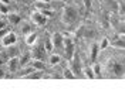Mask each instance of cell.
I'll use <instances>...</instances> for the list:
<instances>
[{
	"label": "cell",
	"mask_w": 125,
	"mask_h": 106,
	"mask_svg": "<svg viewBox=\"0 0 125 106\" xmlns=\"http://www.w3.org/2000/svg\"><path fill=\"white\" fill-rule=\"evenodd\" d=\"M0 43H1V45L6 47V48L16 45V43H17V34L13 33V31H7L3 37L0 38Z\"/></svg>",
	"instance_id": "cell-1"
},
{
	"label": "cell",
	"mask_w": 125,
	"mask_h": 106,
	"mask_svg": "<svg viewBox=\"0 0 125 106\" xmlns=\"http://www.w3.org/2000/svg\"><path fill=\"white\" fill-rule=\"evenodd\" d=\"M31 21L36 24L37 27H43V26H46L47 24V16L43 13V11H40V10H36V11H33L30 16Z\"/></svg>",
	"instance_id": "cell-2"
},
{
	"label": "cell",
	"mask_w": 125,
	"mask_h": 106,
	"mask_svg": "<svg viewBox=\"0 0 125 106\" xmlns=\"http://www.w3.org/2000/svg\"><path fill=\"white\" fill-rule=\"evenodd\" d=\"M77 18V10L71 6H67L62 10V21L64 23H73Z\"/></svg>",
	"instance_id": "cell-3"
},
{
	"label": "cell",
	"mask_w": 125,
	"mask_h": 106,
	"mask_svg": "<svg viewBox=\"0 0 125 106\" xmlns=\"http://www.w3.org/2000/svg\"><path fill=\"white\" fill-rule=\"evenodd\" d=\"M50 38H51V43H53V50H62V47H64V35L61 33H54Z\"/></svg>",
	"instance_id": "cell-4"
},
{
	"label": "cell",
	"mask_w": 125,
	"mask_h": 106,
	"mask_svg": "<svg viewBox=\"0 0 125 106\" xmlns=\"http://www.w3.org/2000/svg\"><path fill=\"white\" fill-rule=\"evenodd\" d=\"M7 23H9V26H19V24L23 21V18H21V16L20 14H17V13H9L7 14Z\"/></svg>",
	"instance_id": "cell-5"
},
{
	"label": "cell",
	"mask_w": 125,
	"mask_h": 106,
	"mask_svg": "<svg viewBox=\"0 0 125 106\" xmlns=\"http://www.w3.org/2000/svg\"><path fill=\"white\" fill-rule=\"evenodd\" d=\"M7 68H9V71L10 72H16L17 69L20 68V60H19V57H11L10 60H9V62H7Z\"/></svg>",
	"instance_id": "cell-6"
},
{
	"label": "cell",
	"mask_w": 125,
	"mask_h": 106,
	"mask_svg": "<svg viewBox=\"0 0 125 106\" xmlns=\"http://www.w3.org/2000/svg\"><path fill=\"white\" fill-rule=\"evenodd\" d=\"M37 40H39V37H37V34L34 33V31H31V33H29V34H26V45L29 47H33L37 44Z\"/></svg>",
	"instance_id": "cell-7"
},
{
	"label": "cell",
	"mask_w": 125,
	"mask_h": 106,
	"mask_svg": "<svg viewBox=\"0 0 125 106\" xmlns=\"http://www.w3.org/2000/svg\"><path fill=\"white\" fill-rule=\"evenodd\" d=\"M44 75V71H39V69H33L31 72H29L27 75H24L26 79H40V78H43Z\"/></svg>",
	"instance_id": "cell-8"
},
{
	"label": "cell",
	"mask_w": 125,
	"mask_h": 106,
	"mask_svg": "<svg viewBox=\"0 0 125 106\" xmlns=\"http://www.w3.org/2000/svg\"><path fill=\"white\" fill-rule=\"evenodd\" d=\"M29 64H30L34 69H39V71H44V69H46L44 62H43L41 60H37V58H36V60H33V61H30Z\"/></svg>",
	"instance_id": "cell-9"
},
{
	"label": "cell",
	"mask_w": 125,
	"mask_h": 106,
	"mask_svg": "<svg viewBox=\"0 0 125 106\" xmlns=\"http://www.w3.org/2000/svg\"><path fill=\"white\" fill-rule=\"evenodd\" d=\"M61 62V57L58 54H54V53H50V57H48V64L50 65H58Z\"/></svg>",
	"instance_id": "cell-10"
},
{
	"label": "cell",
	"mask_w": 125,
	"mask_h": 106,
	"mask_svg": "<svg viewBox=\"0 0 125 106\" xmlns=\"http://www.w3.org/2000/svg\"><path fill=\"white\" fill-rule=\"evenodd\" d=\"M81 72H83V76H85V78H88V79H94V78H95L93 67H84V68L81 69Z\"/></svg>",
	"instance_id": "cell-11"
},
{
	"label": "cell",
	"mask_w": 125,
	"mask_h": 106,
	"mask_svg": "<svg viewBox=\"0 0 125 106\" xmlns=\"http://www.w3.org/2000/svg\"><path fill=\"white\" fill-rule=\"evenodd\" d=\"M98 51H101L100 47H98L97 43H94L93 45H91V53H90V58H91V61L97 60V57H98Z\"/></svg>",
	"instance_id": "cell-12"
},
{
	"label": "cell",
	"mask_w": 125,
	"mask_h": 106,
	"mask_svg": "<svg viewBox=\"0 0 125 106\" xmlns=\"http://www.w3.org/2000/svg\"><path fill=\"white\" fill-rule=\"evenodd\" d=\"M44 50H46V53H53V43H51V38L47 35L44 38Z\"/></svg>",
	"instance_id": "cell-13"
},
{
	"label": "cell",
	"mask_w": 125,
	"mask_h": 106,
	"mask_svg": "<svg viewBox=\"0 0 125 106\" xmlns=\"http://www.w3.org/2000/svg\"><path fill=\"white\" fill-rule=\"evenodd\" d=\"M61 75H62V78H65V79H74V78H75V76H74V74H73V71L70 69V67H68V68L65 67V68L62 69V71H61Z\"/></svg>",
	"instance_id": "cell-14"
},
{
	"label": "cell",
	"mask_w": 125,
	"mask_h": 106,
	"mask_svg": "<svg viewBox=\"0 0 125 106\" xmlns=\"http://www.w3.org/2000/svg\"><path fill=\"white\" fill-rule=\"evenodd\" d=\"M10 4H6V3H1L0 1V14L1 16H7L10 13V9H9Z\"/></svg>",
	"instance_id": "cell-15"
},
{
	"label": "cell",
	"mask_w": 125,
	"mask_h": 106,
	"mask_svg": "<svg viewBox=\"0 0 125 106\" xmlns=\"http://www.w3.org/2000/svg\"><path fill=\"white\" fill-rule=\"evenodd\" d=\"M109 44H112V45L115 47V48H119V50H122V48H124V38L121 37L119 40L114 41V43H111V41H109Z\"/></svg>",
	"instance_id": "cell-16"
},
{
	"label": "cell",
	"mask_w": 125,
	"mask_h": 106,
	"mask_svg": "<svg viewBox=\"0 0 125 106\" xmlns=\"http://www.w3.org/2000/svg\"><path fill=\"white\" fill-rule=\"evenodd\" d=\"M21 33H23V34H29V33H31V27H30V24L29 23H23V21H21Z\"/></svg>",
	"instance_id": "cell-17"
},
{
	"label": "cell",
	"mask_w": 125,
	"mask_h": 106,
	"mask_svg": "<svg viewBox=\"0 0 125 106\" xmlns=\"http://www.w3.org/2000/svg\"><path fill=\"white\" fill-rule=\"evenodd\" d=\"M98 47H100V50H105V48H108V47H109V40H108L107 37L102 38L101 43L98 44Z\"/></svg>",
	"instance_id": "cell-18"
},
{
	"label": "cell",
	"mask_w": 125,
	"mask_h": 106,
	"mask_svg": "<svg viewBox=\"0 0 125 106\" xmlns=\"http://www.w3.org/2000/svg\"><path fill=\"white\" fill-rule=\"evenodd\" d=\"M91 67H93V71L95 75H101V67H100V64H93Z\"/></svg>",
	"instance_id": "cell-19"
},
{
	"label": "cell",
	"mask_w": 125,
	"mask_h": 106,
	"mask_svg": "<svg viewBox=\"0 0 125 106\" xmlns=\"http://www.w3.org/2000/svg\"><path fill=\"white\" fill-rule=\"evenodd\" d=\"M6 27H9V23L6 18H0V28H6Z\"/></svg>",
	"instance_id": "cell-20"
},
{
	"label": "cell",
	"mask_w": 125,
	"mask_h": 106,
	"mask_svg": "<svg viewBox=\"0 0 125 106\" xmlns=\"http://www.w3.org/2000/svg\"><path fill=\"white\" fill-rule=\"evenodd\" d=\"M83 4H84L85 9H91V6H93V0H83Z\"/></svg>",
	"instance_id": "cell-21"
},
{
	"label": "cell",
	"mask_w": 125,
	"mask_h": 106,
	"mask_svg": "<svg viewBox=\"0 0 125 106\" xmlns=\"http://www.w3.org/2000/svg\"><path fill=\"white\" fill-rule=\"evenodd\" d=\"M1 76H3V69L0 68V78H1Z\"/></svg>",
	"instance_id": "cell-22"
},
{
	"label": "cell",
	"mask_w": 125,
	"mask_h": 106,
	"mask_svg": "<svg viewBox=\"0 0 125 106\" xmlns=\"http://www.w3.org/2000/svg\"><path fill=\"white\" fill-rule=\"evenodd\" d=\"M30 1H31V3H34V1H37V0H30Z\"/></svg>",
	"instance_id": "cell-23"
},
{
	"label": "cell",
	"mask_w": 125,
	"mask_h": 106,
	"mask_svg": "<svg viewBox=\"0 0 125 106\" xmlns=\"http://www.w3.org/2000/svg\"><path fill=\"white\" fill-rule=\"evenodd\" d=\"M16 1H20V0H16Z\"/></svg>",
	"instance_id": "cell-24"
},
{
	"label": "cell",
	"mask_w": 125,
	"mask_h": 106,
	"mask_svg": "<svg viewBox=\"0 0 125 106\" xmlns=\"http://www.w3.org/2000/svg\"><path fill=\"white\" fill-rule=\"evenodd\" d=\"M0 18H1V14H0Z\"/></svg>",
	"instance_id": "cell-25"
}]
</instances>
